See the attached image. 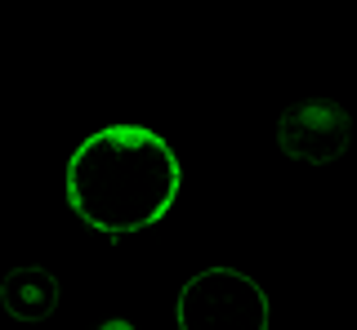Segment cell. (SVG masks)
Masks as SVG:
<instances>
[{"instance_id":"6da1fadb","label":"cell","mask_w":357,"mask_h":330,"mask_svg":"<svg viewBox=\"0 0 357 330\" xmlns=\"http://www.w3.org/2000/svg\"><path fill=\"white\" fill-rule=\"evenodd\" d=\"M67 205L103 237L156 228L174 210L183 165L174 148L148 125H103L67 157Z\"/></svg>"},{"instance_id":"7a4b0ae2","label":"cell","mask_w":357,"mask_h":330,"mask_svg":"<svg viewBox=\"0 0 357 330\" xmlns=\"http://www.w3.org/2000/svg\"><path fill=\"white\" fill-rule=\"evenodd\" d=\"M178 330H268V294L250 272L201 268L174 304Z\"/></svg>"},{"instance_id":"3957f363","label":"cell","mask_w":357,"mask_h":330,"mask_svg":"<svg viewBox=\"0 0 357 330\" xmlns=\"http://www.w3.org/2000/svg\"><path fill=\"white\" fill-rule=\"evenodd\" d=\"M277 143H282L286 157L295 161H335L344 148H349V112L340 103H299L290 107L277 125Z\"/></svg>"},{"instance_id":"277c9868","label":"cell","mask_w":357,"mask_h":330,"mask_svg":"<svg viewBox=\"0 0 357 330\" xmlns=\"http://www.w3.org/2000/svg\"><path fill=\"white\" fill-rule=\"evenodd\" d=\"M0 304L18 322H45L59 308V281L45 268H14L0 281Z\"/></svg>"},{"instance_id":"5b68a950","label":"cell","mask_w":357,"mask_h":330,"mask_svg":"<svg viewBox=\"0 0 357 330\" xmlns=\"http://www.w3.org/2000/svg\"><path fill=\"white\" fill-rule=\"evenodd\" d=\"M98 330H134V326H130V322H121V317H116V322H103Z\"/></svg>"}]
</instances>
